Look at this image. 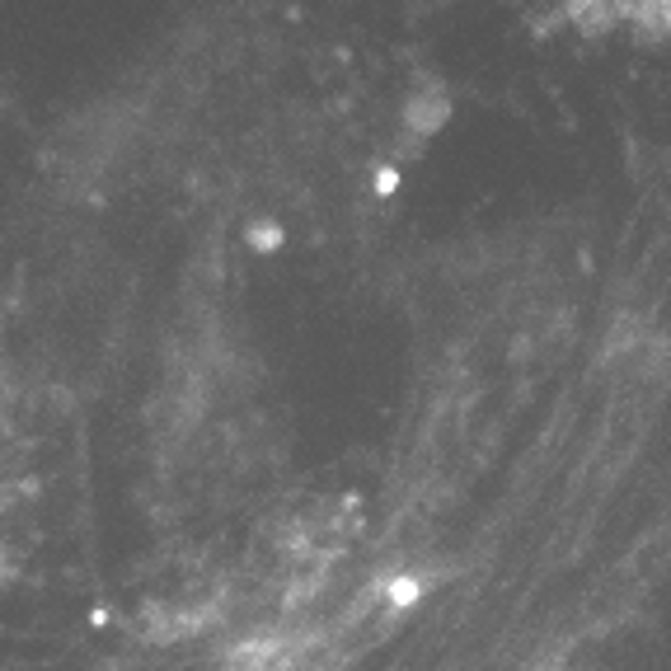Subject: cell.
<instances>
[{
  "label": "cell",
  "mask_w": 671,
  "mask_h": 671,
  "mask_svg": "<svg viewBox=\"0 0 671 671\" xmlns=\"http://www.w3.org/2000/svg\"><path fill=\"white\" fill-rule=\"evenodd\" d=\"M442 118H446V99H442V94H418V99L409 104V122H413V132H418V137H427Z\"/></svg>",
  "instance_id": "6da1fadb"
}]
</instances>
